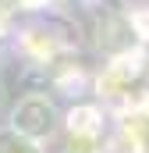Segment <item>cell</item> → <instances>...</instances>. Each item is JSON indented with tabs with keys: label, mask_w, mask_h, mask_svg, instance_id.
I'll use <instances>...</instances> for the list:
<instances>
[{
	"label": "cell",
	"mask_w": 149,
	"mask_h": 153,
	"mask_svg": "<svg viewBox=\"0 0 149 153\" xmlns=\"http://www.w3.org/2000/svg\"><path fill=\"white\" fill-rule=\"evenodd\" d=\"M7 125L18 128L21 135L36 139V143H46V139H53L57 128H60V111H57V103H53L46 93H25V96H18V103L11 107Z\"/></svg>",
	"instance_id": "obj_1"
},
{
	"label": "cell",
	"mask_w": 149,
	"mask_h": 153,
	"mask_svg": "<svg viewBox=\"0 0 149 153\" xmlns=\"http://www.w3.org/2000/svg\"><path fill=\"white\" fill-rule=\"evenodd\" d=\"M0 153H46V146L29 139V135H21L11 125H0Z\"/></svg>",
	"instance_id": "obj_2"
},
{
	"label": "cell",
	"mask_w": 149,
	"mask_h": 153,
	"mask_svg": "<svg viewBox=\"0 0 149 153\" xmlns=\"http://www.w3.org/2000/svg\"><path fill=\"white\" fill-rule=\"evenodd\" d=\"M4 111H7V85L0 82V114H4Z\"/></svg>",
	"instance_id": "obj_3"
},
{
	"label": "cell",
	"mask_w": 149,
	"mask_h": 153,
	"mask_svg": "<svg viewBox=\"0 0 149 153\" xmlns=\"http://www.w3.org/2000/svg\"><path fill=\"white\" fill-rule=\"evenodd\" d=\"M0 39H4V29H0Z\"/></svg>",
	"instance_id": "obj_4"
}]
</instances>
